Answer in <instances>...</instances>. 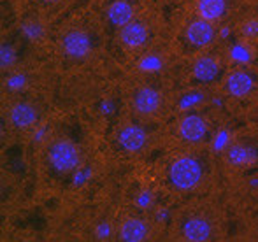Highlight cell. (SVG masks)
<instances>
[{"label": "cell", "mask_w": 258, "mask_h": 242, "mask_svg": "<svg viewBox=\"0 0 258 242\" xmlns=\"http://www.w3.org/2000/svg\"><path fill=\"white\" fill-rule=\"evenodd\" d=\"M49 167L58 174H71L81 164V151L67 139H56L46 149Z\"/></svg>", "instance_id": "obj_1"}, {"label": "cell", "mask_w": 258, "mask_h": 242, "mask_svg": "<svg viewBox=\"0 0 258 242\" xmlns=\"http://www.w3.org/2000/svg\"><path fill=\"white\" fill-rule=\"evenodd\" d=\"M202 179V167L195 158L183 156L172 162L169 167V181L176 190L190 191L201 183Z\"/></svg>", "instance_id": "obj_2"}, {"label": "cell", "mask_w": 258, "mask_h": 242, "mask_svg": "<svg viewBox=\"0 0 258 242\" xmlns=\"http://www.w3.org/2000/svg\"><path fill=\"white\" fill-rule=\"evenodd\" d=\"M118 146L126 153H139L144 149L148 142V133L143 126L137 125H125L118 132Z\"/></svg>", "instance_id": "obj_3"}, {"label": "cell", "mask_w": 258, "mask_h": 242, "mask_svg": "<svg viewBox=\"0 0 258 242\" xmlns=\"http://www.w3.org/2000/svg\"><path fill=\"white\" fill-rule=\"evenodd\" d=\"M61 49L69 58H85L92 49L90 37L83 30H69L61 39Z\"/></svg>", "instance_id": "obj_4"}, {"label": "cell", "mask_w": 258, "mask_h": 242, "mask_svg": "<svg viewBox=\"0 0 258 242\" xmlns=\"http://www.w3.org/2000/svg\"><path fill=\"white\" fill-rule=\"evenodd\" d=\"M179 135L184 142L197 144L207 135V121L199 114H186L179 121Z\"/></svg>", "instance_id": "obj_5"}, {"label": "cell", "mask_w": 258, "mask_h": 242, "mask_svg": "<svg viewBox=\"0 0 258 242\" xmlns=\"http://www.w3.org/2000/svg\"><path fill=\"white\" fill-rule=\"evenodd\" d=\"M186 39L195 48H206L214 39V27L213 21H207L204 18L191 21L186 27Z\"/></svg>", "instance_id": "obj_6"}, {"label": "cell", "mask_w": 258, "mask_h": 242, "mask_svg": "<svg viewBox=\"0 0 258 242\" xmlns=\"http://www.w3.org/2000/svg\"><path fill=\"white\" fill-rule=\"evenodd\" d=\"M162 104V95L151 86H144L139 88L134 95V107L141 116H151L160 109Z\"/></svg>", "instance_id": "obj_7"}, {"label": "cell", "mask_w": 258, "mask_h": 242, "mask_svg": "<svg viewBox=\"0 0 258 242\" xmlns=\"http://www.w3.org/2000/svg\"><path fill=\"white\" fill-rule=\"evenodd\" d=\"M183 235L186 240L204 242L213 237V225L202 216H191L183 223Z\"/></svg>", "instance_id": "obj_8"}, {"label": "cell", "mask_w": 258, "mask_h": 242, "mask_svg": "<svg viewBox=\"0 0 258 242\" xmlns=\"http://www.w3.org/2000/svg\"><path fill=\"white\" fill-rule=\"evenodd\" d=\"M119 39L126 48H141L148 41V28L146 25L139 21H130L119 30Z\"/></svg>", "instance_id": "obj_9"}, {"label": "cell", "mask_w": 258, "mask_h": 242, "mask_svg": "<svg viewBox=\"0 0 258 242\" xmlns=\"http://www.w3.org/2000/svg\"><path fill=\"white\" fill-rule=\"evenodd\" d=\"M11 123L16 128L25 130L37 121V109L30 102H18L11 107Z\"/></svg>", "instance_id": "obj_10"}, {"label": "cell", "mask_w": 258, "mask_h": 242, "mask_svg": "<svg viewBox=\"0 0 258 242\" xmlns=\"http://www.w3.org/2000/svg\"><path fill=\"white\" fill-rule=\"evenodd\" d=\"M150 235V226L146 221L139 218H128L123 221L121 228H119V237L121 240L126 242H141L146 240Z\"/></svg>", "instance_id": "obj_11"}, {"label": "cell", "mask_w": 258, "mask_h": 242, "mask_svg": "<svg viewBox=\"0 0 258 242\" xmlns=\"http://www.w3.org/2000/svg\"><path fill=\"white\" fill-rule=\"evenodd\" d=\"M251 90H253V79H251V75L246 74V72L235 70L227 77V92L230 93L232 97L242 99V97L249 95Z\"/></svg>", "instance_id": "obj_12"}, {"label": "cell", "mask_w": 258, "mask_h": 242, "mask_svg": "<svg viewBox=\"0 0 258 242\" xmlns=\"http://www.w3.org/2000/svg\"><path fill=\"white\" fill-rule=\"evenodd\" d=\"M107 20L114 27H125L134 20V7L126 0H114L107 7Z\"/></svg>", "instance_id": "obj_13"}, {"label": "cell", "mask_w": 258, "mask_h": 242, "mask_svg": "<svg viewBox=\"0 0 258 242\" xmlns=\"http://www.w3.org/2000/svg\"><path fill=\"white\" fill-rule=\"evenodd\" d=\"M218 72H220V65L214 58L211 56H202L195 61L194 65V75L201 83H211L218 77Z\"/></svg>", "instance_id": "obj_14"}, {"label": "cell", "mask_w": 258, "mask_h": 242, "mask_svg": "<svg viewBox=\"0 0 258 242\" xmlns=\"http://www.w3.org/2000/svg\"><path fill=\"white\" fill-rule=\"evenodd\" d=\"M227 11V4L225 0H199L197 4V13L201 18L207 21H216Z\"/></svg>", "instance_id": "obj_15"}, {"label": "cell", "mask_w": 258, "mask_h": 242, "mask_svg": "<svg viewBox=\"0 0 258 242\" xmlns=\"http://www.w3.org/2000/svg\"><path fill=\"white\" fill-rule=\"evenodd\" d=\"M249 158H251V153H249V149L244 146H234V147H230V151H228V160L235 165L246 164Z\"/></svg>", "instance_id": "obj_16"}, {"label": "cell", "mask_w": 258, "mask_h": 242, "mask_svg": "<svg viewBox=\"0 0 258 242\" xmlns=\"http://www.w3.org/2000/svg\"><path fill=\"white\" fill-rule=\"evenodd\" d=\"M241 32L248 39H258V18H248L246 21H242Z\"/></svg>", "instance_id": "obj_17"}, {"label": "cell", "mask_w": 258, "mask_h": 242, "mask_svg": "<svg viewBox=\"0 0 258 242\" xmlns=\"http://www.w3.org/2000/svg\"><path fill=\"white\" fill-rule=\"evenodd\" d=\"M42 2H46V4H53V2H56V0H42Z\"/></svg>", "instance_id": "obj_18"}]
</instances>
